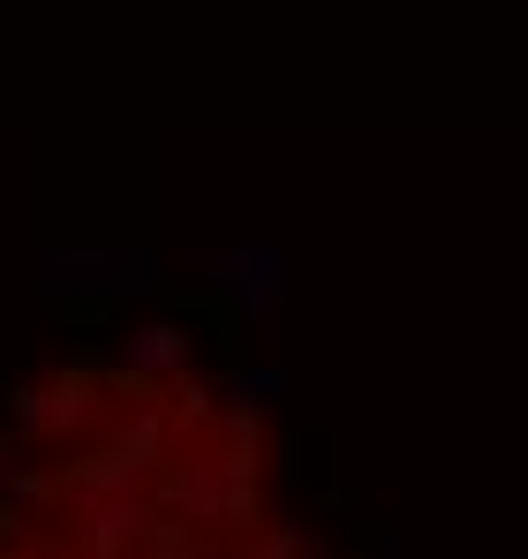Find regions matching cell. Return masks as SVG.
<instances>
[{
    "instance_id": "cell-1",
    "label": "cell",
    "mask_w": 528,
    "mask_h": 559,
    "mask_svg": "<svg viewBox=\"0 0 528 559\" xmlns=\"http://www.w3.org/2000/svg\"><path fill=\"white\" fill-rule=\"evenodd\" d=\"M196 273H212L257 325L279 318V273H287V258H279L272 242H250V250H196Z\"/></svg>"
},
{
    "instance_id": "cell-2",
    "label": "cell",
    "mask_w": 528,
    "mask_h": 559,
    "mask_svg": "<svg viewBox=\"0 0 528 559\" xmlns=\"http://www.w3.org/2000/svg\"><path fill=\"white\" fill-rule=\"evenodd\" d=\"M38 287H46V295H121V258L46 250V258H38Z\"/></svg>"
},
{
    "instance_id": "cell-3",
    "label": "cell",
    "mask_w": 528,
    "mask_h": 559,
    "mask_svg": "<svg viewBox=\"0 0 528 559\" xmlns=\"http://www.w3.org/2000/svg\"><path fill=\"white\" fill-rule=\"evenodd\" d=\"M121 356H129V371H144V378H175L189 364V333L181 325H136L121 341Z\"/></svg>"
}]
</instances>
